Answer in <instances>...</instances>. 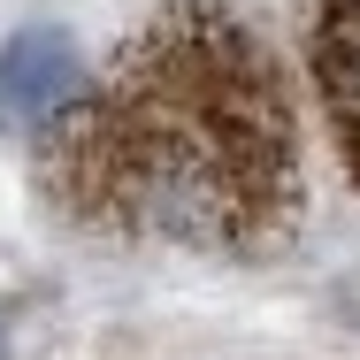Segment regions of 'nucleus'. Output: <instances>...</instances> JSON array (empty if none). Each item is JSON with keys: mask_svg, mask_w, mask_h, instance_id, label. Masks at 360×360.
<instances>
[{"mask_svg": "<svg viewBox=\"0 0 360 360\" xmlns=\"http://www.w3.org/2000/svg\"><path fill=\"white\" fill-rule=\"evenodd\" d=\"M314 77H322V108L338 123V146H345V161L360 176V0H322Z\"/></svg>", "mask_w": 360, "mask_h": 360, "instance_id": "nucleus-3", "label": "nucleus"}, {"mask_svg": "<svg viewBox=\"0 0 360 360\" xmlns=\"http://www.w3.org/2000/svg\"><path fill=\"white\" fill-rule=\"evenodd\" d=\"M39 153L77 222L207 253L269 238L299 192L284 77L222 8L153 15L108 77H84Z\"/></svg>", "mask_w": 360, "mask_h": 360, "instance_id": "nucleus-1", "label": "nucleus"}, {"mask_svg": "<svg viewBox=\"0 0 360 360\" xmlns=\"http://www.w3.org/2000/svg\"><path fill=\"white\" fill-rule=\"evenodd\" d=\"M84 92V54L62 23H31L0 46V131L8 139H46Z\"/></svg>", "mask_w": 360, "mask_h": 360, "instance_id": "nucleus-2", "label": "nucleus"}]
</instances>
